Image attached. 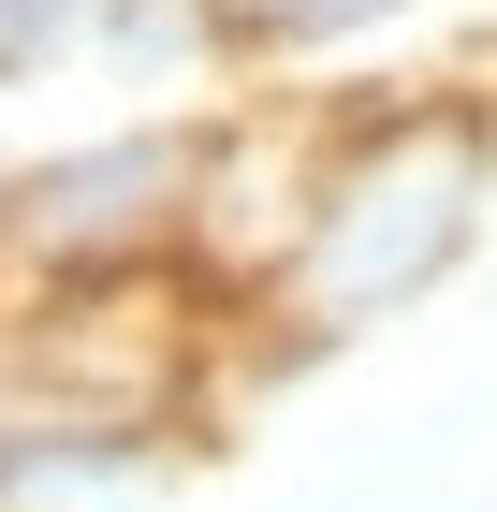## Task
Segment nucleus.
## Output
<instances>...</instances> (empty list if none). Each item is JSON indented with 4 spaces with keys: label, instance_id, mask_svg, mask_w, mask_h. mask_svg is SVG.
<instances>
[{
    "label": "nucleus",
    "instance_id": "f257e3e1",
    "mask_svg": "<svg viewBox=\"0 0 497 512\" xmlns=\"http://www.w3.org/2000/svg\"><path fill=\"white\" fill-rule=\"evenodd\" d=\"M234 15H264V30H337V15H366V0H234Z\"/></svg>",
    "mask_w": 497,
    "mask_h": 512
}]
</instances>
